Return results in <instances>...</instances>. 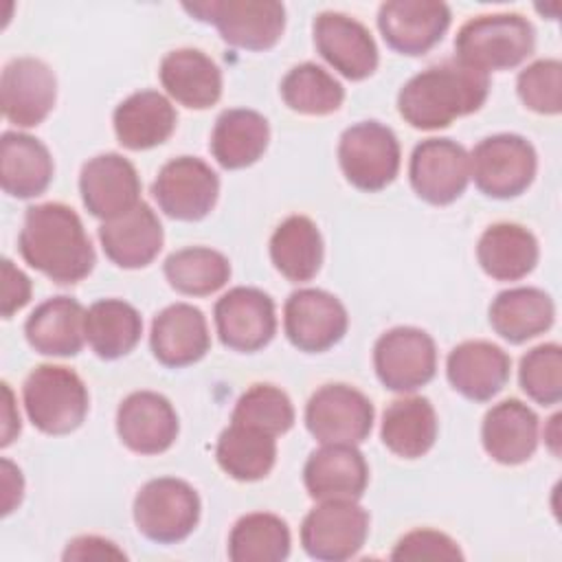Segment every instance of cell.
I'll return each instance as SVG.
<instances>
[{
    "instance_id": "cell-41",
    "label": "cell",
    "mask_w": 562,
    "mask_h": 562,
    "mask_svg": "<svg viewBox=\"0 0 562 562\" xmlns=\"http://www.w3.org/2000/svg\"><path fill=\"white\" fill-rule=\"evenodd\" d=\"M518 382L536 404H558L562 397V347L558 342H544L529 349L520 358Z\"/></svg>"
},
{
    "instance_id": "cell-8",
    "label": "cell",
    "mask_w": 562,
    "mask_h": 562,
    "mask_svg": "<svg viewBox=\"0 0 562 562\" xmlns=\"http://www.w3.org/2000/svg\"><path fill=\"white\" fill-rule=\"evenodd\" d=\"M536 149L518 134L487 136L470 154V178L483 195L494 200L525 193L536 178Z\"/></svg>"
},
{
    "instance_id": "cell-46",
    "label": "cell",
    "mask_w": 562,
    "mask_h": 562,
    "mask_svg": "<svg viewBox=\"0 0 562 562\" xmlns=\"http://www.w3.org/2000/svg\"><path fill=\"white\" fill-rule=\"evenodd\" d=\"M2 490H4V498H2V514L9 516L22 501L24 494V479L20 468H15L9 459H2Z\"/></svg>"
},
{
    "instance_id": "cell-12",
    "label": "cell",
    "mask_w": 562,
    "mask_h": 562,
    "mask_svg": "<svg viewBox=\"0 0 562 562\" xmlns=\"http://www.w3.org/2000/svg\"><path fill=\"white\" fill-rule=\"evenodd\" d=\"M151 195L171 220H204L220 195L217 173L195 156H178L165 162L151 184Z\"/></svg>"
},
{
    "instance_id": "cell-43",
    "label": "cell",
    "mask_w": 562,
    "mask_h": 562,
    "mask_svg": "<svg viewBox=\"0 0 562 562\" xmlns=\"http://www.w3.org/2000/svg\"><path fill=\"white\" fill-rule=\"evenodd\" d=\"M391 560H463V553L448 533L415 529L397 540Z\"/></svg>"
},
{
    "instance_id": "cell-38",
    "label": "cell",
    "mask_w": 562,
    "mask_h": 562,
    "mask_svg": "<svg viewBox=\"0 0 562 562\" xmlns=\"http://www.w3.org/2000/svg\"><path fill=\"white\" fill-rule=\"evenodd\" d=\"M169 285L187 296H209L231 279L228 259L206 246H189L171 252L162 266Z\"/></svg>"
},
{
    "instance_id": "cell-21",
    "label": "cell",
    "mask_w": 562,
    "mask_h": 562,
    "mask_svg": "<svg viewBox=\"0 0 562 562\" xmlns=\"http://www.w3.org/2000/svg\"><path fill=\"white\" fill-rule=\"evenodd\" d=\"M303 483L314 501H358L369 485V465L353 443H323L310 452Z\"/></svg>"
},
{
    "instance_id": "cell-34",
    "label": "cell",
    "mask_w": 562,
    "mask_h": 562,
    "mask_svg": "<svg viewBox=\"0 0 562 562\" xmlns=\"http://www.w3.org/2000/svg\"><path fill=\"white\" fill-rule=\"evenodd\" d=\"M270 259L292 283L310 281L323 263V237L307 215L285 217L270 237Z\"/></svg>"
},
{
    "instance_id": "cell-18",
    "label": "cell",
    "mask_w": 562,
    "mask_h": 562,
    "mask_svg": "<svg viewBox=\"0 0 562 562\" xmlns=\"http://www.w3.org/2000/svg\"><path fill=\"white\" fill-rule=\"evenodd\" d=\"M79 193L88 213L108 222L140 202V178L125 156L108 151L83 162Z\"/></svg>"
},
{
    "instance_id": "cell-6",
    "label": "cell",
    "mask_w": 562,
    "mask_h": 562,
    "mask_svg": "<svg viewBox=\"0 0 562 562\" xmlns=\"http://www.w3.org/2000/svg\"><path fill=\"white\" fill-rule=\"evenodd\" d=\"M184 11L213 24L226 44L244 50L272 48L285 29V7L274 0H211L184 4Z\"/></svg>"
},
{
    "instance_id": "cell-28",
    "label": "cell",
    "mask_w": 562,
    "mask_h": 562,
    "mask_svg": "<svg viewBox=\"0 0 562 562\" xmlns=\"http://www.w3.org/2000/svg\"><path fill=\"white\" fill-rule=\"evenodd\" d=\"M116 140L132 151L162 145L176 130L178 114L171 101L156 90H140L123 99L112 116Z\"/></svg>"
},
{
    "instance_id": "cell-1",
    "label": "cell",
    "mask_w": 562,
    "mask_h": 562,
    "mask_svg": "<svg viewBox=\"0 0 562 562\" xmlns=\"http://www.w3.org/2000/svg\"><path fill=\"white\" fill-rule=\"evenodd\" d=\"M18 250L31 268L59 285L86 279L97 259L81 217L61 202L26 209Z\"/></svg>"
},
{
    "instance_id": "cell-16",
    "label": "cell",
    "mask_w": 562,
    "mask_h": 562,
    "mask_svg": "<svg viewBox=\"0 0 562 562\" xmlns=\"http://www.w3.org/2000/svg\"><path fill=\"white\" fill-rule=\"evenodd\" d=\"M452 13L437 0H389L380 4L378 29L389 48L417 57L441 42Z\"/></svg>"
},
{
    "instance_id": "cell-35",
    "label": "cell",
    "mask_w": 562,
    "mask_h": 562,
    "mask_svg": "<svg viewBox=\"0 0 562 562\" xmlns=\"http://www.w3.org/2000/svg\"><path fill=\"white\" fill-rule=\"evenodd\" d=\"M143 318L121 299H101L86 310V340L101 360L127 356L140 340Z\"/></svg>"
},
{
    "instance_id": "cell-7",
    "label": "cell",
    "mask_w": 562,
    "mask_h": 562,
    "mask_svg": "<svg viewBox=\"0 0 562 562\" xmlns=\"http://www.w3.org/2000/svg\"><path fill=\"white\" fill-rule=\"evenodd\" d=\"M402 162L395 132L380 121H360L347 127L338 140V165L347 182L375 193L389 187Z\"/></svg>"
},
{
    "instance_id": "cell-13",
    "label": "cell",
    "mask_w": 562,
    "mask_h": 562,
    "mask_svg": "<svg viewBox=\"0 0 562 562\" xmlns=\"http://www.w3.org/2000/svg\"><path fill=\"white\" fill-rule=\"evenodd\" d=\"M408 180L424 202L452 204L470 182V154L452 138H426L411 154Z\"/></svg>"
},
{
    "instance_id": "cell-47",
    "label": "cell",
    "mask_w": 562,
    "mask_h": 562,
    "mask_svg": "<svg viewBox=\"0 0 562 562\" xmlns=\"http://www.w3.org/2000/svg\"><path fill=\"white\" fill-rule=\"evenodd\" d=\"M2 393H4V406H2V441H0V446L7 448L20 435L22 424H20V413L13 404V393L7 382H2Z\"/></svg>"
},
{
    "instance_id": "cell-37",
    "label": "cell",
    "mask_w": 562,
    "mask_h": 562,
    "mask_svg": "<svg viewBox=\"0 0 562 562\" xmlns=\"http://www.w3.org/2000/svg\"><path fill=\"white\" fill-rule=\"evenodd\" d=\"M290 547L288 522L270 512L241 516L228 533V558L233 562H283Z\"/></svg>"
},
{
    "instance_id": "cell-17",
    "label": "cell",
    "mask_w": 562,
    "mask_h": 562,
    "mask_svg": "<svg viewBox=\"0 0 562 562\" xmlns=\"http://www.w3.org/2000/svg\"><path fill=\"white\" fill-rule=\"evenodd\" d=\"M314 46L318 55L342 77L362 81L378 68V46L371 31L356 18L323 11L314 18Z\"/></svg>"
},
{
    "instance_id": "cell-42",
    "label": "cell",
    "mask_w": 562,
    "mask_h": 562,
    "mask_svg": "<svg viewBox=\"0 0 562 562\" xmlns=\"http://www.w3.org/2000/svg\"><path fill=\"white\" fill-rule=\"evenodd\" d=\"M520 101L538 114H560L562 110V64L560 59H538L522 68L516 79Z\"/></svg>"
},
{
    "instance_id": "cell-15",
    "label": "cell",
    "mask_w": 562,
    "mask_h": 562,
    "mask_svg": "<svg viewBox=\"0 0 562 562\" xmlns=\"http://www.w3.org/2000/svg\"><path fill=\"white\" fill-rule=\"evenodd\" d=\"M213 318L222 345L241 353L263 349L277 334L274 301L259 288H231L217 299Z\"/></svg>"
},
{
    "instance_id": "cell-40",
    "label": "cell",
    "mask_w": 562,
    "mask_h": 562,
    "mask_svg": "<svg viewBox=\"0 0 562 562\" xmlns=\"http://www.w3.org/2000/svg\"><path fill=\"white\" fill-rule=\"evenodd\" d=\"M231 422L279 437L294 426V406L288 393L279 386L252 384L239 395Z\"/></svg>"
},
{
    "instance_id": "cell-4",
    "label": "cell",
    "mask_w": 562,
    "mask_h": 562,
    "mask_svg": "<svg viewBox=\"0 0 562 562\" xmlns=\"http://www.w3.org/2000/svg\"><path fill=\"white\" fill-rule=\"evenodd\" d=\"M29 422L44 435H68L77 430L90 406L83 380L68 367L40 364L22 386Z\"/></svg>"
},
{
    "instance_id": "cell-33",
    "label": "cell",
    "mask_w": 562,
    "mask_h": 562,
    "mask_svg": "<svg viewBox=\"0 0 562 562\" xmlns=\"http://www.w3.org/2000/svg\"><path fill=\"white\" fill-rule=\"evenodd\" d=\"M437 413L430 400L422 395H408L393 400L380 426L382 443L402 459H419L424 457L437 439Z\"/></svg>"
},
{
    "instance_id": "cell-10",
    "label": "cell",
    "mask_w": 562,
    "mask_h": 562,
    "mask_svg": "<svg viewBox=\"0 0 562 562\" xmlns=\"http://www.w3.org/2000/svg\"><path fill=\"white\" fill-rule=\"evenodd\" d=\"M369 512L356 501H318L301 522L303 551L321 562H345L364 547Z\"/></svg>"
},
{
    "instance_id": "cell-48",
    "label": "cell",
    "mask_w": 562,
    "mask_h": 562,
    "mask_svg": "<svg viewBox=\"0 0 562 562\" xmlns=\"http://www.w3.org/2000/svg\"><path fill=\"white\" fill-rule=\"evenodd\" d=\"M558 424H560V415H553V417L549 419V428H551V430L544 428V439H547L549 450H551L553 454H560V448H558V441H560V439H558V437H560V435H558Z\"/></svg>"
},
{
    "instance_id": "cell-32",
    "label": "cell",
    "mask_w": 562,
    "mask_h": 562,
    "mask_svg": "<svg viewBox=\"0 0 562 562\" xmlns=\"http://www.w3.org/2000/svg\"><path fill=\"white\" fill-rule=\"evenodd\" d=\"M270 125L263 114L248 108L224 110L211 134V154L220 167L246 169L255 165L268 149Z\"/></svg>"
},
{
    "instance_id": "cell-2",
    "label": "cell",
    "mask_w": 562,
    "mask_h": 562,
    "mask_svg": "<svg viewBox=\"0 0 562 562\" xmlns=\"http://www.w3.org/2000/svg\"><path fill=\"white\" fill-rule=\"evenodd\" d=\"M487 75L454 61H441L411 77L397 94L400 116L415 130H441L485 103Z\"/></svg>"
},
{
    "instance_id": "cell-25",
    "label": "cell",
    "mask_w": 562,
    "mask_h": 562,
    "mask_svg": "<svg viewBox=\"0 0 562 562\" xmlns=\"http://www.w3.org/2000/svg\"><path fill=\"white\" fill-rule=\"evenodd\" d=\"M538 415L520 400L509 397L494 404L481 426L485 452L501 465H520L538 448Z\"/></svg>"
},
{
    "instance_id": "cell-26",
    "label": "cell",
    "mask_w": 562,
    "mask_h": 562,
    "mask_svg": "<svg viewBox=\"0 0 562 562\" xmlns=\"http://www.w3.org/2000/svg\"><path fill=\"white\" fill-rule=\"evenodd\" d=\"M24 336L42 356H77L86 342V310L70 296H53L31 312Z\"/></svg>"
},
{
    "instance_id": "cell-20",
    "label": "cell",
    "mask_w": 562,
    "mask_h": 562,
    "mask_svg": "<svg viewBox=\"0 0 562 562\" xmlns=\"http://www.w3.org/2000/svg\"><path fill=\"white\" fill-rule=\"evenodd\" d=\"M178 430V413L160 393L134 391L116 408V435L136 454L167 452Z\"/></svg>"
},
{
    "instance_id": "cell-30",
    "label": "cell",
    "mask_w": 562,
    "mask_h": 562,
    "mask_svg": "<svg viewBox=\"0 0 562 562\" xmlns=\"http://www.w3.org/2000/svg\"><path fill=\"white\" fill-rule=\"evenodd\" d=\"M492 329L512 345H522L544 334L555 318L553 299L540 288H509L490 303Z\"/></svg>"
},
{
    "instance_id": "cell-11",
    "label": "cell",
    "mask_w": 562,
    "mask_h": 562,
    "mask_svg": "<svg viewBox=\"0 0 562 562\" xmlns=\"http://www.w3.org/2000/svg\"><path fill=\"white\" fill-rule=\"evenodd\" d=\"M371 400L349 384H323L305 404V426L318 443H362L373 428Z\"/></svg>"
},
{
    "instance_id": "cell-3",
    "label": "cell",
    "mask_w": 562,
    "mask_h": 562,
    "mask_svg": "<svg viewBox=\"0 0 562 562\" xmlns=\"http://www.w3.org/2000/svg\"><path fill=\"white\" fill-rule=\"evenodd\" d=\"M536 48V31L520 13H487L461 24L454 59L483 75L520 66Z\"/></svg>"
},
{
    "instance_id": "cell-39",
    "label": "cell",
    "mask_w": 562,
    "mask_h": 562,
    "mask_svg": "<svg viewBox=\"0 0 562 562\" xmlns=\"http://www.w3.org/2000/svg\"><path fill=\"white\" fill-rule=\"evenodd\" d=\"M283 103L305 116L334 114L345 101V88L325 68L305 61L288 70L281 79Z\"/></svg>"
},
{
    "instance_id": "cell-29",
    "label": "cell",
    "mask_w": 562,
    "mask_h": 562,
    "mask_svg": "<svg viewBox=\"0 0 562 562\" xmlns=\"http://www.w3.org/2000/svg\"><path fill=\"white\" fill-rule=\"evenodd\" d=\"M53 156L48 147L24 132H4L0 138V182L11 198L29 200L42 195L53 180Z\"/></svg>"
},
{
    "instance_id": "cell-45",
    "label": "cell",
    "mask_w": 562,
    "mask_h": 562,
    "mask_svg": "<svg viewBox=\"0 0 562 562\" xmlns=\"http://www.w3.org/2000/svg\"><path fill=\"white\" fill-rule=\"evenodd\" d=\"M61 558L68 562V560H125L127 555L108 538L79 536L66 544Z\"/></svg>"
},
{
    "instance_id": "cell-44",
    "label": "cell",
    "mask_w": 562,
    "mask_h": 562,
    "mask_svg": "<svg viewBox=\"0 0 562 562\" xmlns=\"http://www.w3.org/2000/svg\"><path fill=\"white\" fill-rule=\"evenodd\" d=\"M29 301H31V279L20 268H15L11 259H2V301H0L2 318H11Z\"/></svg>"
},
{
    "instance_id": "cell-19",
    "label": "cell",
    "mask_w": 562,
    "mask_h": 562,
    "mask_svg": "<svg viewBox=\"0 0 562 562\" xmlns=\"http://www.w3.org/2000/svg\"><path fill=\"white\" fill-rule=\"evenodd\" d=\"M57 99L55 72L35 57L11 59L0 77V105L9 123L18 127L40 125Z\"/></svg>"
},
{
    "instance_id": "cell-22",
    "label": "cell",
    "mask_w": 562,
    "mask_h": 562,
    "mask_svg": "<svg viewBox=\"0 0 562 562\" xmlns=\"http://www.w3.org/2000/svg\"><path fill=\"white\" fill-rule=\"evenodd\" d=\"M149 347L154 358L169 369H182L202 360L211 349V334L202 310L191 303L167 305L151 321Z\"/></svg>"
},
{
    "instance_id": "cell-5",
    "label": "cell",
    "mask_w": 562,
    "mask_h": 562,
    "mask_svg": "<svg viewBox=\"0 0 562 562\" xmlns=\"http://www.w3.org/2000/svg\"><path fill=\"white\" fill-rule=\"evenodd\" d=\"M198 492L182 479L160 476L147 481L134 498V525L151 542L176 544L191 536L200 522Z\"/></svg>"
},
{
    "instance_id": "cell-36",
    "label": "cell",
    "mask_w": 562,
    "mask_h": 562,
    "mask_svg": "<svg viewBox=\"0 0 562 562\" xmlns=\"http://www.w3.org/2000/svg\"><path fill=\"white\" fill-rule=\"evenodd\" d=\"M215 459L220 468L235 481L252 483L270 474L277 461V439L263 430L231 422L222 430Z\"/></svg>"
},
{
    "instance_id": "cell-14",
    "label": "cell",
    "mask_w": 562,
    "mask_h": 562,
    "mask_svg": "<svg viewBox=\"0 0 562 562\" xmlns=\"http://www.w3.org/2000/svg\"><path fill=\"white\" fill-rule=\"evenodd\" d=\"M347 327L349 316L345 305L325 290L301 288L283 305V331L299 351H327L342 340Z\"/></svg>"
},
{
    "instance_id": "cell-9",
    "label": "cell",
    "mask_w": 562,
    "mask_h": 562,
    "mask_svg": "<svg viewBox=\"0 0 562 562\" xmlns=\"http://www.w3.org/2000/svg\"><path fill=\"white\" fill-rule=\"evenodd\" d=\"M373 369L384 389L413 393L437 373L435 340L419 327H393L373 345Z\"/></svg>"
},
{
    "instance_id": "cell-27",
    "label": "cell",
    "mask_w": 562,
    "mask_h": 562,
    "mask_svg": "<svg viewBox=\"0 0 562 562\" xmlns=\"http://www.w3.org/2000/svg\"><path fill=\"white\" fill-rule=\"evenodd\" d=\"M158 75L167 94L189 110H206L222 97V70L198 48L167 53Z\"/></svg>"
},
{
    "instance_id": "cell-23",
    "label": "cell",
    "mask_w": 562,
    "mask_h": 562,
    "mask_svg": "<svg viewBox=\"0 0 562 562\" xmlns=\"http://www.w3.org/2000/svg\"><path fill=\"white\" fill-rule=\"evenodd\" d=\"M99 241L105 257L125 270L149 266L165 241L162 224L147 202H138L127 213L99 226Z\"/></svg>"
},
{
    "instance_id": "cell-31",
    "label": "cell",
    "mask_w": 562,
    "mask_h": 562,
    "mask_svg": "<svg viewBox=\"0 0 562 562\" xmlns=\"http://www.w3.org/2000/svg\"><path fill=\"white\" fill-rule=\"evenodd\" d=\"M540 257L533 233L514 222H498L483 231L476 244V259L483 272L496 281L527 277Z\"/></svg>"
},
{
    "instance_id": "cell-24",
    "label": "cell",
    "mask_w": 562,
    "mask_h": 562,
    "mask_svg": "<svg viewBox=\"0 0 562 562\" xmlns=\"http://www.w3.org/2000/svg\"><path fill=\"white\" fill-rule=\"evenodd\" d=\"M512 360L507 351L490 340H465L446 360L450 386L472 402H490L509 380Z\"/></svg>"
}]
</instances>
